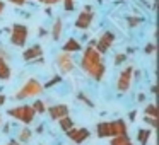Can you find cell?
Instances as JSON below:
<instances>
[{
    "mask_svg": "<svg viewBox=\"0 0 159 145\" xmlns=\"http://www.w3.org/2000/svg\"><path fill=\"white\" fill-rule=\"evenodd\" d=\"M80 51H82V56H80L79 62L80 68L84 70V73L87 77H91L96 82H101L106 75V65L103 63L101 55L96 51V48L93 45H89L87 48H82Z\"/></svg>",
    "mask_w": 159,
    "mask_h": 145,
    "instance_id": "obj_1",
    "label": "cell"
},
{
    "mask_svg": "<svg viewBox=\"0 0 159 145\" xmlns=\"http://www.w3.org/2000/svg\"><path fill=\"white\" fill-rule=\"evenodd\" d=\"M43 84L38 79H29L22 84V87L16 92V99L17 101H24V99H33V97H38L43 92Z\"/></svg>",
    "mask_w": 159,
    "mask_h": 145,
    "instance_id": "obj_2",
    "label": "cell"
},
{
    "mask_svg": "<svg viewBox=\"0 0 159 145\" xmlns=\"http://www.w3.org/2000/svg\"><path fill=\"white\" fill-rule=\"evenodd\" d=\"M9 116L21 121L22 125H31L36 118V113H34L31 104H19V106L9 109Z\"/></svg>",
    "mask_w": 159,
    "mask_h": 145,
    "instance_id": "obj_3",
    "label": "cell"
},
{
    "mask_svg": "<svg viewBox=\"0 0 159 145\" xmlns=\"http://www.w3.org/2000/svg\"><path fill=\"white\" fill-rule=\"evenodd\" d=\"M28 38H29V29L26 24H14L11 28V36H9V39H11V43L14 46L22 48V46L28 43Z\"/></svg>",
    "mask_w": 159,
    "mask_h": 145,
    "instance_id": "obj_4",
    "label": "cell"
},
{
    "mask_svg": "<svg viewBox=\"0 0 159 145\" xmlns=\"http://www.w3.org/2000/svg\"><path fill=\"white\" fill-rule=\"evenodd\" d=\"M134 65H127L123 70L120 72V75H118L116 79V90L120 94H125L128 92V89L132 87V79H134Z\"/></svg>",
    "mask_w": 159,
    "mask_h": 145,
    "instance_id": "obj_5",
    "label": "cell"
},
{
    "mask_svg": "<svg viewBox=\"0 0 159 145\" xmlns=\"http://www.w3.org/2000/svg\"><path fill=\"white\" fill-rule=\"evenodd\" d=\"M55 65H57V68H58V72L62 73V75L70 73L74 68H75V62H74L72 53L60 51L58 55L55 56Z\"/></svg>",
    "mask_w": 159,
    "mask_h": 145,
    "instance_id": "obj_6",
    "label": "cell"
},
{
    "mask_svg": "<svg viewBox=\"0 0 159 145\" xmlns=\"http://www.w3.org/2000/svg\"><path fill=\"white\" fill-rule=\"evenodd\" d=\"M115 39H116V36H115V33L111 31H104L103 34L99 36V38L94 41V48H96V51L99 53V55H103V53H108L111 50V46H113Z\"/></svg>",
    "mask_w": 159,
    "mask_h": 145,
    "instance_id": "obj_7",
    "label": "cell"
},
{
    "mask_svg": "<svg viewBox=\"0 0 159 145\" xmlns=\"http://www.w3.org/2000/svg\"><path fill=\"white\" fill-rule=\"evenodd\" d=\"M93 22H94L93 7H91V5H84V11L80 12V14L77 15V19H75V28L86 31V29H89L91 26H93Z\"/></svg>",
    "mask_w": 159,
    "mask_h": 145,
    "instance_id": "obj_8",
    "label": "cell"
},
{
    "mask_svg": "<svg viewBox=\"0 0 159 145\" xmlns=\"http://www.w3.org/2000/svg\"><path fill=\"white\" fill-rule=\"evenodd\" d=\"M65 135L70 138V140L74 142V143H77V145H80V143H84V142L89 138V135H91V131L87 130V128H84V126H79V128H75V126H72L69 131H65Z\"/></svg>",
    "mask_w": 159,
    "mask_h": 145,
    "instance_id": "obj_9",
    "label": "cell"
},
{
    "mask_svg": "<svg viewBox=\"0 0 159 145\" xmlns=\"http://www.w3.org/2000/svg\"><path fill=\"white\" fill-rule=\"evenodd\" d=\"M22 58L26 60V62H38L39 65L43 63V48L39 45H33L29 46V48H26L24 51H22Z\"/></svg>",
    "mask_w": 159,
    "mask_h": 145,
    "instance_id": "obj_10",
    "label": "cell"
},
{
    "mask_svg": "<svg viewBox=\"0 0 159 145\" xmlns=\"http://www.w3.org/2000/svg\"><path fill=\"white\" fill-rule=\"evenodd\" d=\"M108 128H110V138L111 137H120V135H128V126L123 120H113L108 121Z\"/></svg>",
    "mask_w": 159,
    "mask_h": 145,
    "instance_id": "obj_11",
    "label": "cell"
},
{
    "mask_svg": "<svg viewBox=\"0 0 159 145\" xmlns=\"http://www.w3.org/2000/svg\"><path fill=\"white\" fill-rule=\"evenodd\" d=\"M46 113L50 114V118H52V120L58 121L60 118L67 116V114L70 113V109H69V106H67V104H53V106L46 108Z\"/></svg>",
    "mask_w": 159,
    "mask_h": 145,
    "instance_id": "obj_12",
    "label": "cell"
},
{
    "mask_svg": "<svg viewBox=\"0 0 159 145\" xmlns=\"http://www.w3.org/2000/svg\"><path fill=\"white\" fill-rule=\"evenodd\" d=\"M80 50H82V45H80V41L75 38H69L62 46V51H65V53H77V51H80Z\"/></svg>",
    "mask_w": 159,
    "mask_h": 145,
    "instance_id": "obj_13",
    "label": "cell"
},
{
    "mask_svg": "<svg viewBox=\"0 0 159 145\" xmlns=\"http://www.w3.org/2000/svg\"><path fill=\"white\" fill-rule=\"evenodd\" d=\"M11 77H12V68L9 65V60L0 56V80L4 82V80H9Z\"/></svg>",
    "mask_w": 159,
    "mask_h": 145,
    "instance_id": "obj_14",
    "label": "cell"
},
{
    "mask_svg": "<svg viewBox=\"0 0 159 145\" xmlns=\"http://www.w3.org/2000/svg\"><path fill=\"white\" fill-rule=\"evenodd\" d=\"M52 38H53V41H58L60 38H62V34H63V21H62V17H57L55 19V22H53V26H52Z\"/></svg>",
    "mask_w": 159,
    "mask_h": 145,
    "instance_id": "obj_15",
    "label": "cell"
},
{
    "mask_svg": "<svg viewBox=\"0 0 159 145\" xmlns=\"http://www.w3.org/2000/svg\"><path fill=\"white\" fill-rule=\"evenodd\" d=\"M152 137V128H140L137 130V142L140 145H147Z\"/></svg>",
    "mask_w": 159,
    "mask_h": 145,
    "instance_id": "obj_16",
    "label": "cell"
},
{
    "mask_svg": "<svg viewBox=\"0 0 159 145\" xmlns=\"http://www.w3.org/2000/svg\"><path fill=\"white\" fill-rule=\"evenodd\" d=\"M96 135L99 138H110V128H108V121H101L96 126Z\"/></svg>",
    "mask_w": 159,
    "mask_h": 145,
    "instance_id": "obj_17",
    "label": "cell"
},
{
    "mask_svg": "<svg viewBox=\"0 0 159 145\" xmlns=\"http://www.w3.org/2000/svg\"><path fill=\"white\" fill-rule=\"evenodd\" d=\"M110 145H134L128 135H120V137H111Z\"/></svg>",
    "mask_w": 159,
    "mask_h": 145,
    "instance_id": "obj_18",
    "label": "cell"
},
{
    "mask_svg": "<svg viewBox=\"0 0 159 145\" xmlns=\"http://www.w3.org/2000/svg\"><path fill=\"white\" fill-rule=\"evenodd\" d=\"M31 137H33V131L29 130V128H22L21 131L17 133V142L19 143H28L29 140H31Z\"/></svg>",
    "mask_w": 159,
    "mask_h": 145,
    "instance_id": "obj_19",
    "label": "cell"
},
{
    "mask_svg": "<svg viewBox=\"0 0 159 145\" xmlns=\"http://www.w3.org/2000/svg\"><path fill=\"white\" fill-rule=\"evenodd\" d=\"M58 125H60V128H62L63 131H69L72 126H75V125H74V120L70 118V114H67V116L60 118V120H58Z\"/></svg>",
    "mask_w": 159,
    "mask_h": 145,
    "instance_id": "obj_20",
    "label": "cell"
},
{
    "mask_svg": "<svg viewBox=\"0 0 159 145\" xmlns=\"http://www.w3.org/2000/svg\"><path fill=\"white\" fill-rule=\"evenodd\" d=\"M31 106H33V109H34L36 114H45L46 113V104L43 103V101H39V99H36Z\"/></svg>",
    "mask_w": 159,
    "mask_h": 145,
    "instance_id": "obj_21",
    "label": "cell"
},
{
    "mask_svg": "<svg viewBox=\"0 0 159 145\" xmlns=\"http://www.w3.org/2000/svg\"><path fill=\"white\" fill-rule=\"evenodd\" d=\"M144 116H151V118H157V109H156V103H149L144 108Z\"/></svg>",
    "mask_w": 159,
    "mask_h": 145,
    "instance_id": "obj_22",
    "label": "cell"
},
{
    "mask_svg": "<svg viewBox=\"0 0 159 145\" xmlns=\"http://www.w3.org/2000/svg\"><path fill=\"white\" fill-rule=\"evenodd\" d=\"M62 80H63V77H62V75H55L52 80H48V82H46L45 86H43V89H50V87H53V86H57V84H60Z\"/></svg>",
    "mask_w": 159,
    "mask_h": 145,
    "instance_id": "obj_23",
    "label": "cell"
},
{
    "mask_svg": "<svg viewBox=\"0 0 159 145\" xmlns=\"http://www.w3.org/2000/svg\"><path fill=\"white\" fill-rule=\"evenodd\" d=\"M113 62H115V65H121V63H125L127 62V53H116L115 55V58H113Z\"/></svg>",
    "mask_w": 159,
    "mask_h": 145,
    "instance_id": "obj_24",
    "label": "cell"
},
{
    "mask_svg": "<svg viewBox=\"0 0 159 145\" xmlns=\"http://www.w3.org/2000/svg\"><path fill=\"white\" fill-rule=\"evenodd\" d=\"M142 21H144L142 17H132V15L127 19V22H128V26H130V28H137V26H140Z\"/></svg>",
    "mask_w": 159,
    "mask_h": 145,
    "instance_id": "obj_25",
    "label": "cell"
},
{
    "mask_svg": "<svg viewBox=\"0 0 159 145\" xmlns=\"http://www.w3.org/2000/svg\"><path fill=\"white\" fill-rule=\"evenodd\" d=\"M63 2V9H65L67 12H72L74 7H75V2L74 0H62Z\"/></svg>",
    "mask_w": 159,
    "mask_h": 145,
    "instance_id": "obj_26",
    "label": "cell"
},
{
    "mask_svg": "<svg viewBox=\"0 0 159 145\" xmlns=\"http://www.w3.org/2000/svg\"><path fill=\"white\" fill-rule=\"evenodd\" d=\"M154 51H156V45H154V43H147V45L144 46V53H145V55H152Z\"/></svg>",
    "mask_w": 159,
    "mask_h": 145,
    "instance_id": "obj_27",
    "label": "cell"
},
{
    "mask_svg": "<svg viewBox=\"0 0 159 145\" xmlns=\"http://www.w3.org/2000/svg\"><path fill=\"white\" fill-rule=\"evenodd\" d=\"M144 123H147L149 126H151L152 130H154L156 125H157V120H156V118H151V116H144Z\"/></svg>",
    "mask_w": 159,
    "mask_h": 145,
    "instance_id": "obj_28",
    "label": "cell"
},
{
    "mask_svg": "<svg viewBox=\"0 0 159 145\" xmlns=\"http://www.w3.org/2000/svg\"><path fill=\"white\" fill-rule=\"evenodd\" d=\"M79 99H80V101H84V103H86V106L94 108V103L89 99V97H86V94H82V92H80V94H79Z\"/></svg>",
    "mask_w": 159,
    "mask_h": 145,
    "instance_id": "obj_29",
    "label": "cell"
},
{
    "mask_svg": "<svg viewBox=\"0 0 159 145\" xmlns=\"http://www.w3.org/2000/svg\"><path fill=\"white\" fill-rule=\"evenodd\" d=\"M62 0H45L43 4H46V5H57V4H60Z\"/></svg>",
    "mask_w": 159,
    "mask_h": 145,
    "instance_id": "obj_30",
    "label": "cell"
},
{
    "mask_svg": "<svg viewBox=\"0 0 159 145\" xmlns=\"http://www.w3.org/2000/svg\"><path fill=\"white\" fill-rule=\"evenodd\" d=\"M9 2H11V4H14V5H24L28 0H9Z\"/></svg>",
    "mask_w": 159,
    "mask_h": 145,
    "instance_id": "obj_31",
    "label": "cell"
},
{
    "mask_svg": "<svg viewBox=\"0 0 159 145\" xmlns=\"http://www.w3.org/2000/svg\"><path fill=\"white\" fill-rule=\"evenodd\" d=\"M0 56H2V58H5V60L11 58V56H9L7 53H5V50H4V48H0Z\"/></svg>",
    "mask_w": 159,
    "mask_h": 145,
    "instance_id": "obj_32",
    "label": "cell"
},
{
    "mask_svg": "<svg viewBox=\"0 0 159 145\" xmlns=\"http://www.w3.org/2000/svg\"><path fill=\"white\" fill-rule=\"evenodd\" d=\"M5 101H7V97H5V94H0V106H4Z\"/></svg>",
    "mask_w": 159,
    "mask_h": 145,
    "instance_id": "obj_33",
    "label": "cell"
},
{
    "mask_svg": "<svg viewBox=\"0 0 159 145\" xmlns=\"http://www.w3.org/2000/svg\"><path fill=\"white\" fill-rule=\"evenodd\" d=\"M4 9H5V4H4V0H0V15L4 14Z\"/></svg>",
    "mask_w": 159,
    "mask_h": 145,
    "instance_id": "obj_34",
    "label": "cell"
},
{
    "mask_svg": "<svg viewBox=\"0 0 159 145\" xmlns=\"http://www.w3.org/2000/svg\"><path fill=\"white\" fill-rule=\"evenodd\" d=\"M135 114H137V111H130V113H128V118L134 121V120H135Z\"/></svg>",
    "mask_w": 159,
    "mask_h": 145,
    "instance_id": "obj_35",
    "label": "cell"
},
{
    "mask_svg": "<svg viewBox=\"0 0 159 145\" xmlns=\"http://www.w3.org/2000/svg\"><path fill=\"white\" fill-rule=\"evenodd\" d=\"M139 101H140V103H142V101H145V94H139Z\"/></svg>",
    "mask_w": 159,
    "mask_h": 145,
    "instance_id": "obj_36",
    "label": "cell"
},
{
    "mask_svg": "<svg viewBox=\"0 0 159 145\" xmlns=\"http://www.w3.org/2000/svg\"><path fill=\"white\" fill-rule=\"evenodd\" d=\"M7 145H21V143H19V142H17V140H12V142H11V143H7Z\"/></svg>",
    "mask_w": 159,
    "mask_h": 145,
    "instance_id": "obj_37",
    "label": "cell"
},
{
    "mask_svg": "<svg viewBox=\"0 0 159 145\" xmlns=\"http://www.w3.org/2000/svg\"><path fill=\"white\" fill-rule=\"evenodd\" d=\"M156 90H157V87H156V86H152V87H151V92H152V94H156Z\"/></svg>",
    "mask_w": 159,
    "mask_h": 145,
    "instance_id": "obj_38",
    "label": "cell"
},
{
    "mask_svg": "<svg viewBox=\"0 0 159 145\" xmlns=\"http://www.w3.org/2000/svg\"><path fill=\"white\" fill-rule=\"evenodd\" d=\"M36 2H41V4H43V2H45V0H36Z\"/></svg>",
    "mask_w": 159,
    "mask_h": 145,
    "instance_id": "obj_39",
    "label": "cell"
},
{
    "mask_svg": "<svg viewBox=\"0 0 159 145\" xmlns=\"http://www.w3.org/2000/svg\"><path fill=\"white\" fill-rule=\"evenodd\" d=\"M0 123H2V116H0Z\"/></svg>",
    "mask_w": 159,
    "mask_h": 145,
    "instance_id": "obj_40",
    "label": "cell"
},
{
    "mask_svg": "<svg viewBox=\"0 0 159 145\" xmlns=\"http://www.w3.org/2000/svg\"><path fill=\"white\" fill-rule=\"evenodd\" d=\"M98 2H101V0H98Z\"/></svg>",
    "mask_w": 159,
    "mask_h": 145,
    "instance_id": "obj_41",
    "label": "cell"
}]
</instances>
